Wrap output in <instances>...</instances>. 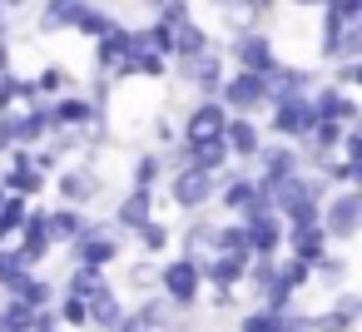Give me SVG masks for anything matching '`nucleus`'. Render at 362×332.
<instances>
[{"instance_id":"1","label":"nucleus","mask_w":362,"mask_h":332,"mask_svg":"<svg viewBox=\"0 0 362 332\" xmlns=\"http://www.w3.org/2000/svg\"><path fill=\"white\" fill-rule=\"evenodd\" d=\"M223 60L228 70H253V75H273L278 70V40H273V25H233L228 30V45H223Z\"/></svg>"},{"instance_id":"2","label":"nucleus","mask_w":362,"mask_h":332,"mask_svg":"<svg viewBox=\"0 0 362 332\" xmlns=\"http://www.w3.org/2000/svg\"><path fill=\"white\" fill-rule=\"evenodd\" d=\"M65 263L70 268H95V273H110L119 258H124V238L105 223V218H85V228L65 243Z\"/></svg>"},{"instance_id":"3","label":"nucleus","mask_w":362,"mask_h":332,"mask_svg":"<svg viewBox=\"0 0 362 332\" xmlns=\"http://www.w3.org/2000/svg\"><path fill=\"white\" fill-rule=\"evenodd\" d=\"M154 292L174 307V312H199L204 307V278H199V263L189 253H169L159 258V283Z\"/></svg>"},{"instance_id":"4","label":"nucleus","mask_w":362,"mask_h":332,"mask_svg":"<svg viewBox=\"0 0 362 332\" xmlns=\"http://www.w3.org/2000/svg\"><path fill=\"white\" fill-rule=\"evenodd\" d=\"M159 194L179 208V213H209L214 208V194H218V174L199 169V164H179L164 174Z\"/></svg>"},{"instance_id":"5","label":"nucleus","mask_w":362,"mask_h":332,"mask_svg":"<svg viewBox=\"0 0 362 332\" xmlns=\"http://www.w3.org/2000/svg\"><path fill=\"white\" fill-rule=\"evenodd\" d=\"M263 119H268L263 134H268V139H283V144H303L308 129L317 124V119H313V105H308L303 90H273V105H268Z\"/></svg>"},{"instance_id":"6","label":"nucleus","mask_w":362,"mask_h":332,"mask_svg":"<svg viewBox=\"0 0 362 332\" xmlns=\"http://www.w3.org/2000/svg\"><path fill=\"white\" fill-rule=\"evenodd\" d=\"M218 105H223L228 114L263 119L268 105H273V80H268V75H253V70H228L223 85H218Z\"/></svg>"},{"instance_id":"7","label":"nucleus","mask_w":362,"mask_h":332,"mask_svg":"<svg viewBox=\"0 0 362 332\" xmlns=\"http://www.w3.org/2000/svg\"><path fill=\"white\" fill-rule=\"evenodd\" d=\"M50 189H55V203H70V208H95L100 198H105V174L95 169V164H80V159H70V164H60L55 174H50Z\"/></svg>"},{"instance_id":"8","label":"nucleus","mask_w":362,"mask_h":332,"mask_svg":"<svg viewBox=\"0 0 362 332\" xmlns=\"http://www.w3.org/2000/svg\"><path fill=\"white\" fill-rule=\"evenodd\" d=\"M317 228L327 233V243H357V233H362V194L357 189H332L322 198Z\"/></svg>"},{"instance_id":"9","label":"nucleus","mask_w":362,"mask_h":332,"mask_svg":"<svg viewBox=\"0 0 362 332\" xmlns=\"http://www.w3.org/2000/svg\"><path fill=\"white\" fill-rule=\"evenodd\" d=\"M293 174H303V154H298V144H283V139H268L263 149H258V159H253V179H258V194L268 198L283 179H293Z\"/></svg>"},{"instance_id":"10","label":"nucleus","mask_w":362,"mask_h":332,"mask_svg":"<svg viewBox=\"0 0 362 332\" xmlns=\"http://www.w3.org/2000/svg\"><path fill=\"white\" fill-rule=\"evenodd\" d=\"M258 203H268V198L258 194L253 169H243V164L218 169V194H214V208H223L228 218H238V213H248V208H258Z\"/></svg>"},{"instance_id":"11","label":"nucleus","mask_w":362,"mask_h":332,"mask_svg":"<svg viewBox=\"0 0 362 332\" xmlns=\"http://www.w3.org/2000/svg\"><path fill=\"white\" fill-rule=\"evenodd\" d=\"M238 228H243L248 258H278V253H283V223H278V213H273L268 203L238 213Z\"/></svg>"},{"instance_id":"12","label":"nucleus","mask_w":362,"mask_h":332,"mask_svg":"<svg viewBox=\"0 0 362 332\" xmlns=\"http://www.w3.org/2000/svg\"><path fill=\"white\" fill-rule=\"evenodd\" d=\"M149 218H159V194H149V189H124L119 198H115V208H110V228L119 233V238H129L139 223H149Z\"/></svg>"},{"instance_id":"13","label":"nucleus","mask_w":362,"mask_h":332,"mask_svg":"<svg viewBox=\"0 0 362 332\" xmlns=\"http://www.w3.org/2000/svg\"><path fill=\"white\" fill-rule=\"evenodd\" d=\"M263 144H268V134H263V124H258V119H248V114H228V124H223L228 164L253 169V159H258V149H263Z\"/></svg>"},{"instance_id":"14","label":"nucleus","mask_w":362,"mask_h":332,"mask_svg":"<svg viewBox=\"0 0 362 332\" xmlns=\"http://www.w3.org/2000/svg\"><path fill=\"white\" fill-rule=\"evenodd\" d=\"M223 124H228V109L218 100H189L179 114V144L184 139H218Z\"/></svg>"},{"instance_id":"15","label":"nucleus","mask_w":362,"mask_h":332,"mask_svg":"<svg viewBox=\"0 0 362 332\" xmlns=\"http://www.w3.org/2000/svg\"><path fill=\"white\" fill-rule=\"evenodd\" d=\"M308 322H313V332H357V322H362V297H357L352 287H337L322 312H308Z\"/></svg>"},{"instance_id":"16","label":"nucleus","mask_w":362,"mask_h":332,"mask_svg":"<svg viewBox=\"0 0 362 332\" xmlns=\"http://www.w3.org/2000/svg\"><path fill=\"white\" fill-rule=\"evenodd\" d=\"M16 248L25 253V263H30V268H40V263L55 253V243H50V218H45V203H30V208H25V223H21V233H16Z\"/></svg>"},{"instance_id":"17","label":"nucleus","mask_w":362,"mask_h":332,"mask_svg":"<svg viewBox=\"0 0 362 332\" xmlns=\"http://www.w3.org/2000/svg\"><path fill=\"white\" fill-rule=\"evenodd\" d=\"M308 105H313V119H332V124H357V119H362L357 95H352V90H337V85H327V80L308 95Z\"/></svg>"},{"instance_id":"18","label":"nucleus","mask_w":362,"mask_h":332,"mask_svg":"<svg viewBox=\"0 0 362 332\" xmlns=\"http://www.w3.org/2000/svg\"><path fill=\"white\" fill-rule=\"evenodd\" d=\"M199 278L204 287H243V273H248V253H199Z\"/></svg>"},{"instance_id":"19","label":"nucleus","mask_w":362,"mask_h":332,"mask_svg":"<svg viewBox=\"0 0 362 332\" xmlns=\"http://www.w3.org/2000/svg\"><path fill=\"white\" fill-rule=\"evenodd\" d=\"M0 297H16L21 307H30V312H45V307H55V297H60V287H55V278L50 273H25L11 292H0Z\"/></svg>"},{"instance_id":"20","label":"nucleus","mask_w":362,"mask_h":332,"mask_svg":"<svg viewBox=\"0 0 362 332\" xmlns=\"http://www.w3.org/2000/svg\"><path fill=\"white\" fill-rule=\"evenodd\" d=\"M124 307H129V297L110 283V287H100L90 302H85V317H90V332H110L119 317H124Z\"/></svg>"},{"instance_id":"21","label":"nucleus","mask_w":362,"mask_h":332,"mask_svg":"<svg viewBox=\"0 0 362 332\" xmlns=\"http://www.w3.org/2000/svg\"><path fill=\"white\" fill-rule=\"evenodd\" d=\"M115 25H119V11H115V6H105V0H85L70 30H75V35H85V40L95 45V40H100V35H110Z\"/></svg>"},{"instance_id":"22","label":"nucleus","mask_w":362,"mask_h":332,"mask_svg":"<svg viewBox=\"0 0 362 332\" xmlns=\"http://www.w3.org/2000/svg\"><path fill=\"white\" fill-rule=\"evenodd\" d=\"M85 0H35V35H60L75 25Z\"/></svg>"},{"instance_id":"23","label":"nucleus","mask_w":362,"mask_h":332,"mask_svg":"<svg viewBox=\"0 0 362 332\" xmlns=\"http://www.w3.org/2000/svg\"><path fill=\"white\" fill-rule=\"evenodd\" d=\"M214 233H218V218H209V213H189V223H184L174 238H179V253L199 258V253L214 248Z\"/></svg>"},{"instance_id":"24","label":"nucleus","mask_w":362,"mask_h":332,"mask_svg":"<svg viewBox=\"0 0 362 332\" xmlns=\"http://www.w3.org/2000/svg\"><path fill=\"white\" fill-rule=\"evenodd\" d=\"M124 243H134V248H139V258H164V253L174 248V228H169L164 218H149V223H139Z\"/></svg>"},{"instance_id":"25","label":"nucleus","mask_w":362,"mask_h":332,"mask_svg":"<svg viewBox=\"0 0 362 332\" xmlns=\"http://www.w3.org/2000/svg\"><path fill=\"white\" fill-rule=\"evenodd\" d=\"M45 218H50V243H55V248H65V243L85 228V218H90V213H85V208H70V203H45Z\"/></svg>"},{"instance_id":"26","label":"nucleus","mask_w":362,"mask_h":332,"mask_svg":"<svg viewBox=\"0 0 362 332\" xmlns=\"http://www.w3.org/2000/svg\"><path fill=\"white\" fill-rule=\"evenodd\" d=\"M347 278H352V258H347V253H332V248H327V253L313 263V283L327 287V292L347 287Z\"/></svg>"},{"instance_id":"27","label":"nucleus","mask_w":362,"mask_h":332,"mask_svg":"<svg viewBox=\"0 0 362 332\" xmlns=\"http://www.w3.org/2000/svg\"><path fill=\"white\" fill-rule=\"evenodd\" d=\"M159 184H164V159H159L154 149H139L134 164H129V184H124V189H149V194H159Z\"/></svg>"},{"instance_id":"28","label":"nucleus","mask_w":362,"mask_h":332,"mask_svg":"<svg viewBox=\"0 0 362 332\" xmlns=\"http://www.w3.org/2000/svg\"><path fill=\"white\" fill-rule=\"evenodd\" d=\"M55 287H60L65 297H85V302H90L100 287H110V278H105V273H95V268H65V278H60Z\"/></svg>"},{"instance_id":"29","label":"nucleus","mask_w":362,"mask_h":332,"mask_svg":"<svg viewBox=\"0 0 362 332\" xmlns=\"http://www.w3.org/2000/svg\"><path fill=\"white\" fill-rule=\"evenodd\" d=\"M317 179H322L327 189H357V184H362V164H352V159H337V154H332V159H322V164H317Z\"/></svg>"},{"instance_id":"30","label":"nucleus","mask_w":362,"mask_h":332,"mask_svg":"<svg viewBox=\"0 0 362 332\" xmlns=\"http://www.w3.org/2000/svg\"><path fill=\"white\" fill-rule=\"evenodd\" d=\"M154 283H159V258H129V268H124V287H129V297H149Z\"/></svg>"},{"instance_id":"31","label":"nucleus","mask_w":362,"mask_h":332,"mask_svg":"<svg viewBox=\"0 0 362 332\" xmlns=\"http://www.w3.org/2000/svg\"><path fill=\"white\" fill-rule=\"evenodd\" d=\"M30 85H35V95H40V100H55V95L75 90L80 80H75L65 65H45V70H35V75H30Z\"/></svg>"},{"instance_id":"32","label":"nucleus","mask_w":362,"mask_h":332,"mask_svg":"<svg viewBox=\"0 0 362 332\" xmlns=\"http://www.w3.org/2000/svg\"><path fill=\"white\" fill-rule=\"evenodd\" d=\"M25 273H35V268L25 263V253H21L16 243H6V248H0V292H11Z\"/></svg>"},{"instance_id":"33","label":"nucleus","mask_w":362,"mask_h":332,"mask_svg":"<svg viewBox=\"0 0 362 332\" xmlns=\"http://www.w3.org/2000/svg\"><path fill=\"white\" fill-rule=\"evenodd\" d=\"M55 322L65 332H90V317H85V297H55Z\"/></svg>"},{"instance_id":"34","label":"nucleus","mask_w":362,"mask_h":332,"mask_svg":"<svg viewBox=\"0 0 362 332\" xmlns=\"http://www.w3.org/2000/svg\"><path fill=\"white\" fill-rule=\"evenodd\" d=\"M233 332H278V312L248 302L243 312H233Z\"/></svg>"},{"instance_id":"35","label":"nucleus","mask_w":362,"mask_h":332,"mask_svg":"<svg viewBox=\"0 0 362 332\" xmlns=\"http://www.w3.org/2000/svg\"><path fill=\"white\" fill-rule=\"evenodd\" d=\"M278 278L303 297V287H313V268L303 263V258H293V253H278Z\"/></svg>"},{"instance_id":"36","label":"nucleus","mask_w":362,"mask_h":332,"mask_svg":"<svg viewBox=\"0 0 362 332\" xmlns=\"http://www.w3.org/2000/svg\"><path fill=\"white\" fill-rule=\"evenodd\" d=\"M322 80L337 85V90H352V95H357V85H362V60H337V65H327Z\"/></svg>"},{"instance_id":"37","label":"nucleus","mask_w":362,"mask_h":332,"mask_svg":"<svg viewBox=\"0 0 362 332\" xmlns=\"http://www.w3.org/2000/svg\"><path fill=\"white\" fill-rule=\"evenodd\" d=\"M16 149H21V114L6 109V114H0V159L16 154Z\"/></svg>"},{"instance_id":"38","label":"nucleus","mask_w":362,"mask_h":332,"mask_svg":"<svg viewBox=\"0 0 362 332\" xmlns=\"http://www.w3.org/2000/svg\"><path fill=\"white\" fill-rule=\"evenodd\" d=\"M204 292H209L204 302H209L214 312H243V297H238L233 287H204Z\"/></svg>"},{"instance_id":"39","label":"nucleus","mask_w":362,"mask_h":332,"mask_svg":"<svg viewBox=\"0 0 362 332\" xmlns=\"http://www.w3.org/2000/svg\"><path fill=\"white\" fill-rule=\"evenodd\" d=\"M322 11H332V16H342V20H352V25H362V0H322Z\"/></svg>"},{"instance_id":"40","label":"nucleus","mask_w":362,"mask_h":332,"mask_svg":"<svg viewBox=\"0 0 362 332\" xmlns=\"http://www.w3.org/2000/svg\"><path fill=\"white\" fill-rule=\"evenodd\" d=\"M25 6H35V0H0V11H6V16H21Z\"/></svg>"},{"instance_id":"41","label":"nucleus","mask_w":362,"mask_h":332,"mask_svg":"<svg viewBox=\"0 0 362 332\" xmlns=\"http://www.w3.org/2000/svg\"><path fill=\"white\" fill-rule=\"evenodd\" d=\"M110 332H139V322H134V317H129V307H124V317H119V322H115V327H110Z\"/></svg>"},{"instance_id":"42","label":"nucleus","mask_w":362,"mask_h":332,"mask_svg":"<svg viewBox=\"0 0 362 332\" xmlns=\"http://www.w3.org/2000/svg\"><path fill=\"white\" fill-rule=\"evenodd\" d=\"M283 6H293V11H322V0H283Z\"/></svg>"},{"instance_id":"43","label":"nucleus","mask_w":362,"mask_h":332,"mask_svg":"<svg viewBox=\"0 0 362 332\" xmlns=\"http://www.w3.org/2000/svg\"><path fill=\"white\" fill-rule=\"evenodd\" d=\"M0 198H6V189H0Z\"/></svg>"},{"instance_id":"44","label":"nucleus","mask_w":362,"mask_h":332,"mask_svg":"<svg viewBox=\"0 0 362 332\" xmlns=\"http://www.w3.org/2000/svg\"><path fill=\"white\" fill-rule=\"evenodd\" d=\"M0 16H6V11H0Z\"/></svg>"},{"instance_id":"45","label":"nucleus","mask_w":362,"mask_h":332,"mask_svg":"<svg viewBox=\"0 0 362 332\" xmlns=\"http://www.w3.org/2000/svg\"><path fill=\"white\" fill-rule=\"evenodd\" d=\"M105 6H110V0H105Z\"/></svg>"}]
</instances>
